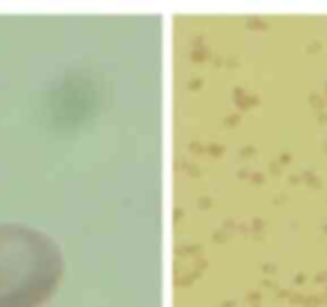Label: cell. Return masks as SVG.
Wrapping results in <instances>:
<instances>
[{
  "instance_id": "obj_1",
  "label": "cell",
  "mask_w": 327,
  "mask_h": 307,
  "mask_svg": "<svg viewBox=\"0 0 327 307\" xmlns=\"http://www.w3.org/2000/svg\"><path fill=\"white\" fill-rule=\"evenodd\" d=\"M63 278L58 244L41 229L0 224V307H43Z\"/></svg>"
}]
</instances>
